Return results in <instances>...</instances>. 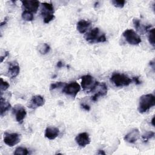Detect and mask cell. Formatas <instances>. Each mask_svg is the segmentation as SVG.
Returning <instances> with one entry per match:
<instances>
[{"mask_svg": "<svg viewBox=\"0 0 155 155\" xmlns=\"http://www.w3.org/2000/svg\"><path fill=\"white\" fill-rule=\"evenodd\" d=\"M0 107H1V116H2L11 107V104L1 96L0 99Z\"/></svg>", "mask_w": 155, "mask_h": 155, "instance_id": "ac0fdd59", "label": "cell"}, {"mask_svg": "<svg viewBox=\"0 0 155 155\" xmlns=\"http://www.w3.org/2000/svg\"><path fill=\"white\" fill-rule=\"evenodd\" d=\"M94 91H96V93L91 96V99L93 101L96 102L98 100L99 97H103L107 95V91H108L107 85L105 82H102V83L99 82L98 84L96 85V87L94 88V90L91 92Z\"/></svg>", "mask_w": 155, "mask_h": 155, "instance_id": "9c48e42d", "label": "cell"}, {"mask_svg": "<svg viewBox=\"0 0 155 155\" xmlns=\"http://www.w3.org/2000/svg\"><path fill=\"white\" fill-rule=\"evenodd\" d=\"M20 71V67L16 62H10L9 64L8 73L12 78L16 77Z\"/></svg>", "mask_w": 155, "mask_h": 155, "instance_id": "e0dca14e", "label": "cell"}, {"mask_svg": "<svg viewBox=\"0 0 155 155\" xmlns=\"http://www.w3.org/2000/svg\"><path fill=\"white\" fill-rule=\"evenodd\" d=\"M150 65L152 67L153 70H154V61H151L150 62Z\"/></svg>", "mask_w": 155, "mask_h": 155, "instance_id": "d6a6232c", "label": "cell"}, {"mask_svg": "<svg viewBox=\"0 0 155 155\" xmlns=\"http://www.w3.org/2000/svg\"><path fill=\"white\" fill-rule=\"evenodd\" d=\"M155 105V97L153 94L142 95L139 98L138 111L140 113H145Z\"/></svg>", "mask_w": 155, "mask_h": 155, "instance_id": "6da1fadb", "label": "cell"}, {"mask_svg": "<svg viewBox=\"0 0 155 155\" xmlns=\"http://www.w3.org/2000/svg\"><path fill=\"white\" fill-rule=\"evenodd\" d=\"M65 83H64L62 82H56L55 83H53L50 86V90H53L54 89H56L58 88L64 87L65 85Z\"/></svg>", "mask_w": 155, "mask_h": 155, "instance_id": "484cf974", "label": "cell"}, {"mask_svg": "<svg viewBox=\"0 0 155 155\" xmlns=\"http://www.w3.org/2000/svg\"><path fill=\"white\" fill-rule=\"evenodd\" d=\"M7 18L6 17L5 19H4V21L3 22H2L1 23V27H2L3 25H4V24H5L6 23H7Z\"/></svg>", "mask_w": 155, "mask_h": 155, "instance_id": "1f68e13d", "label": "cell"}, {"mask_svg": "<svg viewBox=\"0 0 155 155\" xmlns=\"http://www.w3.org/2000/svg\"><path fill=\"white\" fill-rule=\"evenodd\" d=\"M81 107H82L84 110H86V111H89V110H90V107L88 105L86 104H81Z\"/></svg>", "mask_w": 155, "mask_h": 155, "instance_id": "f1b7e54d", "label": "cell"}, {"mask_svg": "<svg viewBox=\"0 0 155 155\" xmlns=\"http://www.w3.org/2000/svg\"><path fill=\"white\" fill-rule=\"evenodd\" d=\"M76 143L81 148H84L87 145L90 143L91 140L89 134L86 132H83L78 134L75 137Z\"/></svg>", "mask_w": 155, "mask_h": 155, "instance_id": "8fae6325", "label": "cell"}, {"mask_svg": "<svg viewBox=\"0 0 155 155\" xmlns=\"http://www.w3.org/2000/svg\"><path fill=\"white\" fill-rule=\"evenodd\" d=\"M85 39L91 44L105 42L107 41L105 34L101 31L100 29L97 27L94 28L90 30L84 35Z\"/></svg>", "mask_w": 155, "mask_h": 155, "instance_id": "7a4b0ae2", "label": "cell"}, {"mask_svg": "<svg viewBox=\"0 0 155 155\" xmlns=\"http://www.w3.org/2000/svg\"><path fill=\"white\" fill-rule=\"evenodd\" d=\"M80 90V85L76 81H74L69 84H65V85L63 87L62 93L74 98L78 93L79 92Z\"/></svg>", "mask_w": 155, "mask_h": 155, "instance_id": "52a82bcc", "label": "cell"}, {"mask_svg": "<svg viewBox=\"0 0 155 155\" xmlns=\"http://www.w3.org/2000/svg\"><path fill=\"white\" fill-rule=\"evenodd\" d=\"M28 154V150L26 148L22 147H17L14 151V154L16 155H27Z\"/></svg>", "mask_w": 155, "mask_h": 155, "instance_id": "44dd1931", "label": "cell"}, {"mask_svg": "<svg viewBox=\"0 0 155 155\" xmlns=\"http://www.w3.org/2000/svg\"><path fill=\"white\" fill-rule=\"evenodd\" d=\"M37 49L41 54H46L50 51V47L46 43H42L38 45Z\"/></svg>", "mask_w": 155, "mask_h": 155, "instance_id": "d6986e66", "label": "cell"}, {"mask_svg": "<svg viewBox=\"0 0 155 155\" xmlns=\"http://www.w3.org/2000/svg\"><path fill=\"white\" fill-rule=\"evenodd\" d=\"M8 54H9V52H8V51H5V54H4L3 56H1V58H0V59H1V62H3V60H4L7 56H8Z\"/></svg>", "mask_w": 155, "mask_h": 155, "instance_id": "f546056e", "label": "cell"}, {"mask_svg": "<svg viewBox=\"0 0 155 155\" xmlns=\"http://www.w3.org/2000/svg\"><path fill=\"white\" fill-rule=\"evenodd\" d=\"M41 15L44 18V22L45 24L49 23L54 18V7L52 4L48 2H42Z\"/></svg>", "mask_w": 155, "mask_h": 155, "instance_id": "277c9868", "label": "cell"}, {"mask_svg": "<svg viewBox=\"0 0 155 155\" xmlns=\"http://www.w3.org/2000/svg\"><path fill=\"white\" fill-rule=\"evenodd\" d=\"M133 22L134 26L136 29L139 30L140 29V28H141V27H140V21L138 18H133Z\"/></svg>", "mask_w": 155, "mask_h": 155, "instance_id": "4316f807", "label": "cell"}, {"mask_svg": "<svg viewBox=\"0 0 155 155\" xmlns=\"http://www.w3.org/2000/svg\"><path fill=\"white\" fill-rule=\"evenodd\" d=\"M140 137V132L137 128H134L130 132H129L128 134H127L124 137V139L126 142L130 143H134L136 142Z\"/></svg>", "mask_w": 155, "mask_h": 155, "instance_id": "5bb4252c", "label": "cell"}, {"mask_svg": "<svg viewBox=\"0 0 155 155\" xmlns=\"http://www.w3.org/2000/svg\"><path fill=\"white\" fill-rule=\"evenodd\" d=\"M148 39L150 44L153 46L154 47V28H152L148 30Z\"/></svg>", "mask_w": 155, "mask_h": 155, "instance_id": "7402d4cb", "label": "cell"}, {"mask_svg": "<svg viewBox=\"0 0 155 155\" xmlns=\"http://www.w3.org/2000/svg\"><path fill=\"white\" fill-rule=\"evenodd\" d=\"M151 123L153 126H154V116L153 117V118H152V119L151 120Z\"/></svg>", "mask_w": 155, "mask_h": 155, "instance_id": "e575fe53", "label": "cell"}, {"mask_svg": "<svg viewBox=\"0 0 155 155\" xmlns=\"http://www.w3.org/2000/svg\"><path fill=\"white\" fill-rule=\"evenodd\" d=\"M132 81H133L136 85H139L141 84V81L139 80V78L138 76L133 77Z\"/></svg>", "mask_w": 155, "mask_h": 155, "instance_id": "83f0119b", "label": "cell"}, {"mask_svg": "<svg viewBox=\"0 0 155 155\" xmlns=\"http://www.w3.org/2000/svg\"><path fill=\"white\" fill-rule=\"evenodd\" d=\"M64 66V64L62 63V62L61 61H59L57 62V64H56V67H58V68H61Z\"/></svg>", "mask_w": 155, "mask_h": 155, "instance_id": "4dcf8cb0", "label": "cell"}, {"mask_svg": "<svg viewBox=\"0 0 155 155\" xmlns=\"http://www.w3.org/2000/svg\"><path fill=\"white\" fill-rule=\"evenodd\" d=\"M98 83L99 82L95 81L93 77L90 74L81 77V87L84 90H87L88 92H91Z\"/></svg>", "mask_w": 155, "mask_h": 155, "instance_id": "5b68a950", "label": "cell"}, {"mask_svg": "<svg viewBox=\"0 0 155 155\" xmlns=\"http://www.w3.org/2000/svg\"><path fill=\"white\" fill-rule=\"evenodd\" d=\"M110 81L116 87H122L128 86L133 81L126 74L119 73H114L110 77Z\"/></svg>", "mask_w": 155, "mask_h": 155, "instance_id": "3957f363", "label": "cell"}, {"mask_svg": "<svg viewBox=\"0 0 155 155\" xmlns=\"http://www.w3.org/2000/svg\"><path fill=\"white\" fill-rule=\"evenodd\" d=\"M45 104V99L41 95H35L31 98L28 107L31 109H36L44 105Z\"/></svg>", "mask_w": 155, "mask_h": 155, "instance_id": "4fadbf2b", "label": "cell"}, {"mask_svg": "<svg viewBox=\"0 0 155 155\" xmlns=\"http://www.w3.org/2000/svg\"><path fill=\"white\" fill-rule=\"evenodd\" d=\"M10 85L7 82L3 80L2 78H1V84H0V88H1V93L2 91H5L8 88Z\"/></svg>", "mask_w": 155, "mask_h": 155, "instance_id": "d4e9b609", "label": "cell"}, {"mask_svg": "<svg viewBox=\"0 0 155 155\" xmlns=\"http://www.w3.org/2000/svg\"><path fill=\"white\" fill-rule=\"evenodd\" d=\"M122 35L126 41L131 45H138L142 41L140 36L133 29H127L125 30L123 32Z\"/></svg>", "mask_w": 155, "mask_h": 155, "instance_id": "8992f818", "label": "cell"}, {"mask_svg": "<svg viewBox=\"0 0 155 155\" xmlns=\"http://www.w3.org/2000/svg\"><path fill=\"white\" fill-rule=\"evenodd\" d=\"M97 154H104V155H105V153L104 151V150H98V152H97Z\"/></svg>", "mask_w": 155, "mask_h": 155, "instance_id": "836d02e7", "label": "cell"}, {"mask_svg": "<svg viewBox=\"0 0 155 155\" xmlns=\"http://www.w3.org/2000/svg\"><path fill=\"white\" fill-rule=\"evenodd\" d=\"M12 113L15 116L16 121L19 123L22 122L27 114L26 110L21 105H15L12 109Z\"/></svg>", "mask_w": 155, "mask_h": 155, "instance_id": "30bf717a", "label": "cell"}, {"mask_svg": "<svg viewBox=\"0 0 155 155\" xmlns=\"http://www.w3.org/2000/svg\"><path fill=\"white\" fill-rule=\"evenodd\" d=\"M21 16H22V18L26 21H31L34 19V16L33 13L25 10L22 13Z\"/></svg>", "mask_w": 155, "mask_h": 155, "instance_id": "ffe728a7", "label": "cell"}, {"mask_svg": "<svg viewBox=\"0 0 155 155\" xmlns=\"http://www.w3.org/2000/svg\"><path fill=\"white\" fill-rule=\"evenodd\" d=\"M59 134V130L55 127H47L45 131V137L50 140L55 139Z\"/></svg>", "mask_w": 155, "mask_h": 155, "instance_id": "9a60e30c", "label": "cell"}, {"mask_svg": "<svg viewBox=\"0 0 155 155\" xmlns=\"http://www.w3.org/2000/svg\"><path fill=\"white\" fill-rule=\"evenodd\" d=\"M21 2L25 10H28L31 13H36L38 11L40 4L38 1L31 0H24L22 1Z\"/></svg>", "mask_w": 155, "mask_h": 155, "instance_id": "7c38bea8", "label": "cell"}, {"mask_svg": "<svg viewBox=\"0 0 155 155\" xmlns=\"http://www.w3.org/2000/svg\"><path fill=\"white\" fill-rule=\"evenodd\" d=\"M21 134L16 133H9L5 132L3 136L4 142L8 147H13L21 141Z\"/></svg>", "mask_w": 155, "mask_h": 155, "instance_id": "ba28073f", "label": "cell"}, {"mask_svg": "<svg viewBox=\"0 0 155 155\" xmlns=\"http://www.w3.org/2000/svg\"><path fill=\"white\" fill-rule=\"evenodd\" d=\"M154 136V133L153 131L146 132L142 136V139L143 142H147L150 139Z\"/></svg>", "mask_w": 155, "mask_h": 155, "instance_id": "603a6c76", "label": "cell"}, {"mask_svg": "<svg viewBox=\"0 0 155 155\" xmlns=\"http://www.w3.org/2000/svg\"><path fill=\"white\" fill-rule=\"evenodd\" d=\"M111 3L114 7L121 8L124 7L126 1L125 0H113L111 1Z\"/></svg>", "mask_w": 155, "mask_h": 155, "instance_id": "cb8c5ba5", "label": "cell"}, {"mask_svg": "<svg viewBox=\"0 0 155 155\" xmlns=\"http://www.w3.org/2000/svg\"><path fill=\"white\" fill-rule=\"evenodd\" d=\"M90 26H91L90 22L86 20L82 19L78 22L76 25V28L80 33L83 34L86 33L88 31Z\"/></svg>", "mask_w": 155, "mask_h": 155, "instance_id": "2e32d148", "label": "cell"}]
</instances>
